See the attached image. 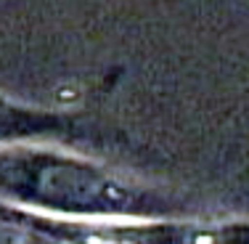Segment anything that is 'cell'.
<instances>
[{"instance_id":"6da1fadb","label":"cell","mask_w":249,"mask_h":244,"mask_svg":"<svg viewBox=\"0 0 249 244\" xmlns=\"http://www.w3.org/2000/svg\"><path fill=\"white\" fill-rule=\"evenodd\" d=\"M0 188L14 199L64 215H133L143 194L106 170L58 154L0 157Z\"/></svg>"},{"instance_id":"7a4b0ae2","label":"cell","mask_w":249,"mask_h":244,"mask_svg":"<svg viewBox=\"0 0 249 244\" xmlns=\"http://www.w3.org/2000/svg\"><path fill=\"white\" fill-rule=\"evenodd\" d=\"M61 236L72 244H239L249 239V228L207 223H104L61 225Z\"/></svg>"}]
</instances>
